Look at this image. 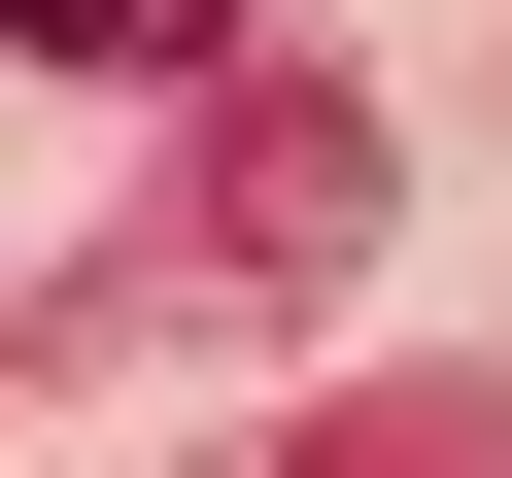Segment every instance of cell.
I'll return each instance as SVG.
<instances>
[{
    "mask_svg": "<svg viewBox=\"0 0 512 478\" xmlns=\"http://www.w3.org/2000/svg\"><path fill=\"white\" fill-rule=\"evenodd\" d=\"M0 35H35V69H205L239 0H0Z\"/></svg>",
    "mask_w": 512,
    "mask_h": 478,
    "instance_id": "cell-1",
    "label": "cell"
}]
</instances>
